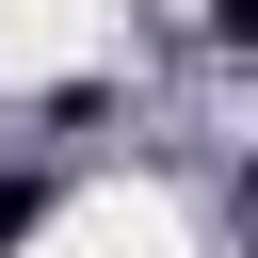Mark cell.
I'll use <instances>...</instances> for the list:
<instances>
[{
    "mask_svg": "<svg viewBox=\"0 0 258 258\" xmlns=\"http://www.w3.org/2000/svg\"><path fill=\"white\" fill-rule=\"evenodd\" d=\"M32 226H48V177H32V161H0V258H16Z\"/></svg>",
    "mask_w": 258,
    "mask_h": 258,
    "instance_id": "obj_1",
    "label": "cell"
},
{
    "mask_svg": "<svg viewBox=\"0 0 258 258\" xmlns=\"http://www.w3.org/2000/svg\"><path fill=\"white\" fill-rule=\"evenodd\" d=\"M210 32H226V48H258V0H210Z\"/></svg>",
    "mask_w": 258,
    "mask_h": 258,
    "instance_id": "obj_2",
    "label": "cell"
},
{
    "mask_svg": "<svg viewBox=\"0 0 258 258\" xmlns=\"http://www.w3.org/2000/svg\"><path fill=\"white\" fill-rule=\"evenodd\" d=\"M242 226H258V161H242Z\"/></svg>",
    "mask_w": 258,
    "mask_h": 258,
    "instance_id": "obj_3",
    "label": "cell"
}]
</instances>
